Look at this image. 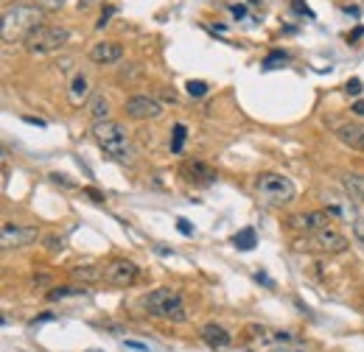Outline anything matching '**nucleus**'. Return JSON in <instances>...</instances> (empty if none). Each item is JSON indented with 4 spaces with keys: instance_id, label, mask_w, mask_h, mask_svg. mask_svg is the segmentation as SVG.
Returning <instances> with one entry per match:
<instances>
[{
    "instance_id": "obj_1",
    "label": "nucleus",
    "mask_w": 364,
    "mask_h": 352,
    "mask_svg": "<svg viewBox=\"0 0 364 352\" xmlns=\"http://www.w3.org/2000/svg\"><path fill=\"white\" fill-rule=\"evenodd\" d=\"M46 23V9L40 6H11L3 14V40H26L34 28H40Z\"/></svg>"
},
{
    "instance_id": "obj_2",
    "label": "nucleus",
    "mask_w": 364,
    "mask_h": 352,
    "mask_svg": "<svg viewBox=\"0 0 364 352\" xmlns=\"http://www.w3.org/2000/svg\"><path fill=\"white\" fill-rule=\"evenodd\" d=\"M92 137H95L98 148H101L107 157H112V160L127 163V160L135 157L127 126H121V123H115V121H101V123H95V126H92Z\"/></svg>"
},
{
    "instance_id": "obj_3",
    "label": "nucleus",
    "mask_w": 364,
    "mask_h": 352,
    "mask_svg": "<svg viewBox=\"0 0 364 352\" xmlns=\"http://www.w3.org/2000/svg\"><path fill=\"white\" fill-rule=\"evenodd\" d=\"M255 196L269 207H283V204L294 202L297 187H294V182L289 176L267 171V174H261L255 179Z\"/></svg>"
},
{
    "instance_id": "obj_4",
    "label": "nucleus",
    "mask_w": 364,
    "mask_h": 352,
    "mask_svg": "<svg viewBox=\"0 0 364 352\" xmlns=\"http://www.w3.org/2000/svg\"><path fill=\"white\" fill-rule=\"evenodd\" d=\"M146 310L157 319H168V321H185L188 313H185V302H182V294L174 288H157L146 297Z\"/></svg>"
},
{
    "instance_id": "obj_5",
    "label": "nucleus",
    "mask_w": 364,
    "mask_h": 352,
    "mask_svg": "<svg viewBox=\"0 0 364 352\" xmlns=\"http://www.w3.org/2000/svg\"><path fill=\"white\" fill-rule=\"evenodd\" d=\"M300 252H322V255H342L350 243L342 232H336L333 226H325V229H317V232H309L306 238H300L294 243Z\"/></svg>"
},
{
    "instance_id": "obj_6",
    "label": "nucleus",
    "mask_w": 364,
    "mask_h": 352,
    "mask_svg": "<svg viewBox=\"0 0 364 352\" xmlns=\"http://www.w3.org/2000/svg\"><path fill=\"white\" fill-rule=\"evenodd\" d=\"M68 40H70V31H68V28L43 23L40 28H34V31L23 40V45H26L28 53H53V50L65 48Z\"/></svg>"
},
{
    "instance_id": "obj_7",
    "label": "nucleus",
    "mask_w": 364,
    "mask_h": 352,
    "mask_svg": "<svg viewBox=\"0 0 364 352\" xmlns=\"http://www.w3.org/2000/svg\"><path fill=\"white\" fill-rule=\"evenodd\" d=\"M37 226H20V224H3V232H0V243L3 249H23L28 243L37 241Z\"/></svg>"
},
{
    "instance_id": "obj_8",
    "label": "nucleus",
    "mask_w": 364,
    "mask_h": 352,
    "mask_svg": "<svg viewBox=\"0 0 364 352\" xmlns=\"http://www.w3.org/2000/svg\"><path fill=\"white\" fill-rule=\"evenodd\" d=\"M104 282L115 285V288H129L137 282V265L132 260H112L104 265Z\"/></svg>"
},
{
    "instance_id": "obj_9",
    "label": "nucleus",
    "mask_w": 364,
    "mask_h": 352,
    "mask_svg": "<svg viewBox=\"0 0 364 352\" xmlns=\"http://www.w3.org/2000/svg\"><path fill=\"white\" fill-rule=\"evenodd\" d=\"M127 115L135 121H157L163 115V104L149 95H135L127 101Z\"/></svg>"
},
{
    "instance_id": "obj_10",
    "label": "nucleus",
    "mask_w": 364,
    "mask_h": 352,
    "mask_svg": "<svg viewBox=\"0 0 364 352\" xmlns=\"http://www.w3.org/2000/svg\"><path fill=\"white\" fill-rule=\"evenodd\" d=\"M199 336H202V341H205L208 347H213V350H228L230 344H232V336H230L222 324H216V321L205 324V327L199 330Z\"/></svg>"
},
{
    "instance_id": "obj_11",
    "label": "nucleus",
    "mask_w": 364,
    "mask_h": 352,
    "mask_svg": "<svg viewBox=\"0 0 364 352\" xmlns=\"http://www.w3.org/2000/svg\"><path fill=\"white\" fill-rule=\"evenodd\" d=\"M121 56H124V48L118 43H95L90 48V59L95 65H115L121 62Z\"/></svg>"
},
{
    "instance_id": "obj_12",
    "label": "nucleus",
    "mask_w": 364,
    "mask_h": 352,
    "mask_svg": "<svg viewBox=\"0 0 364 352\" xmlns=\"http://www.w3.org/2000/svg\"><path fill=\"white\" fill-rule=\"evenodd\" d=\"M336 137H339L342 145L364 151V123H345V126L336 129Z\"/></svg>"
},
{
    "instance_id": "obj_13",
    "label": "nucleus",
    "mask_w": 364,
    "mask_h": 352,
    "mask_svg": "<svg viewBox=\"0 0 364 352\" xmlns=\"http://www.w3.org/2000/svg\"><path fill=\"white\" fill-rule=\"evenodd\" d=\"M289 224L294 229H306V232H317V229H325L331 226V216L328 213H306V216H291Z\"/></svg>"
},
{
    "instance_id": "obj_14",
    "label": "nucleus",
    "mask_w": 364,
    "mask_h": 352,
    "mask_svg": "<svg viewBox=\"0 0 364 352\" xmlns=\"http://www.w3.org/2000/svg\"><path fill=\"white\" fill-rule=\"evenodd\" d=\"M182 176H185L188 182H202V185H210V182L216 179V171H213L210 165L199 163V160H191V163H185V165H182Z\"/></svg>"
},
{
    "instance_id": "obj_15",
    "label": "nucleus",
    "mask_w": 364,
    "mask_h": 352,
    "mask_svg": "<svg viewBox=\"0 0 364 352\" xmlns=\"http://www.w3.org/2000/svg\"><path fill=\"white\" fill-rule=\"evenodd\" d=\"M87 98H90V82H87L85 73H76L73 82H70V89H68V101L73 106H82Z\"/></svg>"
},
{
    "instance_id": "obj_16",
    "label": "nucleus",
    "mask_w": 364,
    "mask_h": 352,
    "mask_svg": "<svg viewBox=\"0 0 364 352\" xmlns=\"http://www.w3.org/2000/svg\"><path fill=\"white\" fill-rule=\"evenodd\" d=\"M73 277H76L82 285H90V282L104 280V268H101V265H76V268H73Z\"/></svg>"
},
{
    "instance_id": "obj_17",
    "label": "nucleus",
    "mask_w": 364,
    "mask_h": 352,
    "mask_svg": "<svg viewBox=\"0 0 364 352\" xmlns=\"http://www.w3.org/2000/svg\"><path fill=\"white\" fill-rule=\"evenodd\" d=\"M342 185H345V190L356 199V202H362L364 204V176L359 174H345L342 176Z\"/></svg>"
},
{
    "instance_id": "obj_18",
    "label": "nucleus",
    "mask_w": 364,
    "mask_h": 352,
    "mask_svg": "<svg viewBox=\"0 0 364 352\" xmlns=\"http://www.w3.org/2000/svg\"><path fill=\"white\" fill-rule=\"evenodd\" d=\"M90 115H92V121L95 123H101V121H107L109 118V101L104 98V95H92V101H90Z\"/></svg>"
},
{
    "instance_id": "obj_19",
    "label": "nucleus",
    "mask_w": 364,
    "mask_h": 352,
    "mask_svg": "<svg viewBox=\"0 0 364 352\" xmlns=\"http://www.w3.org/2000/svg\"><path fill=\"white\" fill-rule=\"evenodd\" d=\"M232 243H235L241 252H250V249H255V243H258V238H255V229H252V226H247V229L235 232V235H232Z\"/></svg>"
},
{
    "instance_id": "obj_20",
    "label": "nucleus",
    "mask_w": 364,
    "mask_h": 352,
    "mask_svg": "<svg viewBox=\"0 0 364 352\" xmlns=\"http://www.w3.org/2000/svg\"><path fill=\"white\" fill-rule=\"evenodd\" d=\"M76 294H85V288H76V285H62V288H53L48 294V299H65V297H76Z\"/></svg>"
},
{
    "instance_id": "obj_21",
    "label": "nucleus",
    "mask_w": 364,
    "mask_h": 352,
    "mask_svg": "<svg viewBox=\"0 0 364 352\" xmlns=\"http://www.w3.org/2000/svg\"><path fill=\"white\" fill-rule=\"evenodd\" d=\"M185 89H188L191 98H202V95H208V84H205V82H188Z\"/></svg>"
},
{
    "instance_id": "obj_22",
    "label": "nucleus",
    "mask_w": 364,
    "mask_h": 352,
    "mask_svg": "<svg viewBox=\"0 0 364 352\" xmlns=\"http://www.w3.org/2000/svg\"><path fill=\"white\" fill-rule=\"evenodd\" d=\"M182 143H185V126L177 123V126H174V140H171V151H174V154L182 151Z\"/></svg>"
},
{
    "instance_id": "obj_23",
    "label": "nucleus",
    "mask_w": 364,
    "mask_h": 352,
    "mask_svg": "<svg viewBox=\"0 0 364 352\" xmlns=\"http://www.w3.org/2000/svg\"><path fill=\"white\" fill-rule=\"evenodd\" d=\"M283 62H286V53H283V50H274V53H269V56H267L264 67H267V70H272L274 65H283Z\"/></svg>"
},
{
    "instance_id": "obj_24",
    "label": "nucleus",
    "mask_w": 364,
    "mask_h": 352,
    "mask_svg": "<svg viewBox=\"0 0 364 352\" xmlns=\"http://www.w3.org/2000/svg\"><path fill=\"white\" fill-rule=\"evenodd\" d=\"M34 6H40V9H46V11H56V9L65 6V0H34Z\"/></svg>"
},
{
    "instance_id": "obj_25",
    "label": "nucleus",
    "mask_w": 364,
    "mask_h": 352,
    "mask_svg": "<svg viewBox=\"0 0 364 352\" xmlns=\"http://www.w3.org/2000/svg\"><path fill=\"white\" fill-rule=\"evenodd\" d=\"M291 9H294L297 14H306V17H314V11H311V9H309V6L303 3V0H291Z\"/></svg>"
},
{
    "instance_id": "obj_26",
    "label": "nucleus",
    "mask_w": 364,
    "mask_h": 352,
    "mask_svg": "<svg viewBox=\"0 0 364 352\" xmlns=\"http://www.w3.org/2000/svg\"><path fill=\"white\" fill-rule=\"evenodd\" d=\"M353 238L364 246V219H356V224H353Z\"/></svg>"
},
{
    "instance_id": "obj_27",
    "label": "nucleus",
    "mask_w": 364,
    "mask_h": 352,
    "mask_svg": "<svg viewBox=\"0 0 364 352\" xmlns=\"http://www.w3.org/2000/svg\"><path fill=\"white\" fill-rule=\"evenodd\" d=\"M177 229H180L182 235H193V226H191V221H185V219H177Z\"/></svg>"
},
{
    "instance_id": "obj_28",
    "label": "nucleus",
    "mask_w": 364,
    "mask_h": 352,
    "mask_svg": "<svg viewBox=\"0 0 364 352\" xmlns=\"http://www.w3.org/2000/svg\"><path fill=\"white\" fill-rule=\"evenodd\" d=\"M348 92H350V95H362V82H359V79H350V82H348Z\"/></svg>"
},
{
    "instance_id": "obj_29",
    "label": "nucleus",
    "mask_w": 364,
    "mask_h": 352,
    "mask_svg": "<svg viewBox=\"0 0 364 352\" xmlns=\"http://www.w3.org/2000/svg\"><path fill=\"white\" fill-rule=\"evenodd\" d=\"M112 14H115V9H112V6H109L107 11H101V17H98V28H104V26H107V20H109Z\"/></svg>"
},
{
    "instance_id": "obj_30",
    "label": "nucleus",
    "mask_w": 364,
    "mask_h": 352,
    "mask_svg": "<svg viewBox=\"0 0 364 352\" xmlns=\"http://www.w3.org/2000/svg\"><path fill=\"white\" fill-rule=\"evenodd\" d=\"M48 249L50 252H59L62 249V238H48Z\"/></svg>"
},
{
    "instance_id": "obj_31",
    "label": "nucleus",
    "mask_w": 364,
    "mask_h": 352,
    "mask_svg": "<svg viewBox=\"0 0 364 352\" xmlns=\"http://www.w3.org/2000/svg\"><path fill=\"white\" fill-rule=\"evenodd\" d=\"M230 11H232L235 17H244V14H247V9H244V6H230Z\"/></svg>"
},
{
    "instance_id": "obj_32",
    "label": "nucleus",
    "mask_w": 364,
    "mask_h": 352,
    "mask_svg": "<svg viewBox=\"0 0 364 352\" xmlns=\"http://www.w3.org/2000/svg\"><path fill=\"white\" fill-rule=\"evenodd\" d=\"M353 112H356V115H362V118H364V101H356V104H353Z\"/></svg>"
},
{
    "instance_id": "obj_33",
    "label": "nucleus",
    "mask_w": 364,
    "mask_h": 352,
    "mask_svg": "<svg viewBox=\"0 0 364 352\" xmlns=\"http://www.w3.org/2000/svg\"><path fill=\"white\" fill-rule=\"evenodd\" d=\"M95 3H101V0H79V9H87V6H95Z\"/></svg>"
}]
</instances>
